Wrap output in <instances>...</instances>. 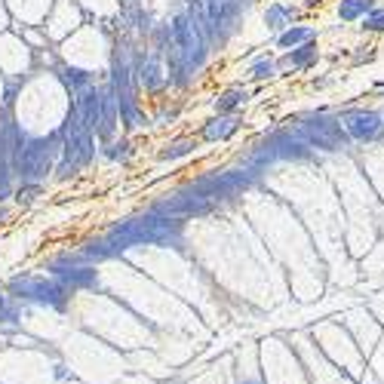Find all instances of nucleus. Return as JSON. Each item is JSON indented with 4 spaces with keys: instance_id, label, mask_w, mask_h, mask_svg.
<instances>
[{
    "instance_id": "1",
    "label": "nucleus",
    "mask_w": 384,
    "mask_h": 384,
    "mask_svg": "<svg viewBox=\"0 0 384 384\" xmlns=\"http://www.w3.org/2000/svg\"><path fill=\"white\" fill-rule=\"evenodd\" d=\"M182 231H184V218L167 215L160 209H151L145 215L127 218V222H117L108 228V237L117 240L123 249L132 246H178L182 243Z\"/></svg>"
},
{
    "instance_id": "2",
    "label": "nucleus",
    "mask_w": 384,
    "mask_h": 384,
    "mask_svg": "<svg viewBox=\"0 0 384 384\" xmlns=\"http://www.w3.org/2000/svg\"><path fill=\"white\" fill-rule=\"evenodd\" d=\"M169 34H172V46L175 52L188 62L191 71H200L206 65V56H209V37L203 31V25L197 22V16L191 10H178L175 16L169 19Z\"/></svg>"
},
{
    "instance_id": "3",
    "label": "nucleus",
    "mask_w": 384,
    "mask_h": 384,
    "mask_svg": "<svg viewBox=\"0 0 384 384\" xmlns=\"http://www.w3.org/2000/svg\"><path fill=\"white\" fill-rule=\"evenodd\" d=\"M10 292L19 301H34V304H43V308H52V310H65L71 301V289L58 277H34V274L12 277Z\"/></svg>"
},
{
    "instance_id": "4",
    "label": "nucleus",
    "mask_w": 384,
    "mask_h": 384,
    "mask_svg": "<svg viewBox=\"0 0 384 384\" xmlns=\"http://www.w3.org/2000/svg\"><path fill=\"white\" fill-rule=\"evenodd\" d=\"M62 160L74 163V167L86 169L92 160H96V132L83 123L81 111H77V105H71L68 117H65L62 123Z\"/></svg>"
},
{
    "instance_id": "5",
    "label": "nucleus",
    "mask_w": 384,
    "mask_h": 384,
    "mask_svg": "<svg viewBox=\"0 0 384 384\" xmlns=\"http://www.w3.org/2000/svg\"><path fill=\"white\" fill-rule=\"evenodd\" d=\"M308 157H310V145L301 138V132L280 129V132H274V136H268L253 154H249V167L264 169L274 160H308Z\"/></svg>"
},
{
    "instance_id": "6",
    "label": "nucleus",
    "mask_w": 384,
    "mask_h": 384,
    "mask_svg": "<svg viewBox=\"0 0 384 384\" xmlns=\"http://www.w3.org/2000/svg\"><path fill=\"white\" fill-rule=\"evenodd\" d=\"M299 132L310 148H323V151L348 148V129H344L341 120H335V117H326V114L308 117V120H301Z\"/></svg>"
},
{
    "instance_id": "7",
    "label": "nucleus",
    "mask_w": 384,
    "mask_h": 384,
    "mask_svg": "<svg viewBox=\"0 0 384 384\" xmlns=\"http://www.w3.org/2000/svg\"><path fill=\"white\" fill-rule=\"evenodd\" d=\"M215 206H218L215 200H209V197H203V194H197V191L184 188V191H178V194H172L169 200L157 203L154 209H160V213H167V215H175V218H194V215L213 213Z\"/></svg>"
},
{
    "instance_id": "8",
    "label": "nucleus",
    "mask_w": 384,
    "mask_h": 384,
    "mask_svg": "<svg viewBox=\"0 0 384 384\" xmlns=\"http://www.w3.org/2000/svg\"><path fill=\"white\" fill-rule=\"evenodd\" d=\"M136 81H138V89H145L148 96H157L169 86V71L163 65V56L160 52H151V56L138 58L136 62Z\"/></svg>"
},
{
    "instance_id": "9",
    "label": "nucleus",
    "mask_w": 384,
    "mask_h": 384,
    "mask_svg": "<svg viewBox=\"0 0 384 384\" xmlns=\"http://www.w3.org/2000/svg\"><path fill=\"white\" fill-rule=\"evenodd\" d=\"M74 105H77V111H81L83 123L98 136V129H102V117H105V89H98L96 83L86 86L83 92H77Z\"/></svg>"
},
{
    "instance_id": "10",
    "label": "nucleus",
    "mask_w": 384,
    "mask_h": 384,
    "mask_svg": "<svg viewBox=\"0 0 384 384\" xmlns=\"http://www.w3.org/2000/svg\"><path fill=\"white\" fill-rule=\"evenodd\" d=\"M339 120L344 123L348 136L350 138H360V142L375 138L381 132V117L375 114V111H348V114H341Z\"/></svg>"
},
{
    "instance_id": "11",
    "label": "nucleus",
    "mask_w": 384,
    "mask_h": 384,
    "mask_svg": "<svg viewBox=\"0 0 384 384\" xmlns=\"http://www.w3.org/2000/svg\"><path fill=\"white\" fill-rule=\"evenodd\" d=\"M237 129H240V117L237 114H215L213 120L203 123L200 138L203 142H224V138H231Z\"/></svg>"
},
{
    "instance_id": "12",
    "label": "nucleus",
    "mask_w": 384,
    "mask_h": 384,
    "mask_svg": "<svg viewBox=\"0 0 384 384\" xmlns=\"http://www.w3.org/2000/svg\"><path fill=\"white\" fill-rule=\"evenodd\" d=\"M81 253H83L86 262H108V258H117L120 253H127V249L105 234V237H92V240H86L81 246Z\"/></svg>"
},
{
    "instance_id": "13",
    "label": "nucleus",
    "mask_w": 384,
    "mask_h": 384,
    "mask_svg": "<svg viewBox=\"0 0 384 384\" xmlns=\"http://www.w3.org/2000/svg\"><path fill=\"white\" fill-rule=\"evenodd\" d=\"M56 277L71 289V292H74V289H89V286H96L98 283V274H96L92 264H74V268L58 270Z\"/></svg>"
},
{
    "instance_id": "14",
    "label": "nucleus",
    "mask_w": 384,
    "mask_h": 384,
    "mask_svg": "<svg viewBox=\"0 0 384 384\" xmlns=\"http://www.w3.org/2000/svg\"><path fill=\"white\" fill-rule=\"evenodd\" d=\"M249 92L243 89V86H231V89L218 92L215 96V114H237V111L246 105Z\"/></svg>"
},
{
    "instance_id": "15",
    "label": "nucleus",
    "mask_w": 384,
    "mask_h": 384,
    "mask_svg": "<svg viewBox=\"0 0 384 384\" xmlns=\"http://www.w3.org/2000/svg\"><path fill=\"white\" fill-rule=\"evenodd\" d=\"M117 108H120V123L127 132H136V129H145V114L138 108V98H117Z\"/></svg>"
},
{
    "instance_id": "16",
    "label": "nucleus",
    "mask_w": 384,
    "mask_h": 384,
    "mask_svg": "<svg viewBox=\"0 0 384 384\" xmlns=\"http://www.w3.org/2000/svg\"><path fill=\"white\" fill-rule=\"evenodd\" d=\"M317 58V43L314 41H308V43H301V46H295L292 52H286V56L280 58V68L283 71H292V68H304V65H310Z\"/></svg>"
},
{
    "instance_id": "17",
    "label": "nucleus",
    "mask_w": 384,
    "mask_h": 384,
    "mask_svg": "<svg viewBox=\"0 0 384 384\" xmlns=\"http://www.w3.org/2000/svg\"><path fill=\"white\" fill-rule=\"evenodd\" d=\"M194 151H197V138H175V142H167L157 151V160L172 163V160H182V157L194 154Z\"/></svg>"
},
{
    "instance_id": "18",
    "label": "nucleus",
    "mask_w": 384,
    "mask_h": 384,
    "mask_svg": "<svg viewBox=\"0 0 384 384\" xmlns=\"http://www.w3.org/2000/svg\"><path fill=\"white\" fill-rule=\"evenodd\" d=\"M58 81L68 86L74 96H77V92H83L86 86H92V77L86 74L83 68H74V65H58Z\"/></svg>"
},
{
    "instance_id": "19",
    "label": "nucleus",
    "mask_w": 384,
    "mask_h": 384,
    "mask_svg": "<svg viewBox=\"0 0 384 384\" xmlns=\"http://www.w3.org/2000/svg\"><path fill=\"white\" fill-rule=\"evenodd\" d=\"M292 16H295L292 6H286V3H274V6H268V12H264V25H268L270 31L292 28Z\"/></svg>"
},
{
    "instance_id": "20",
    "label": "nucleus",
    "mask_w": 384,
    "mask_h": 384,
    "mask_svg": "<svg viewBox=\"0 0 384 384\" xmlns=\"http://www.w3.org/2000/svg\"><path fill=\"white\" fill-rule=\"evenodd\" d=\"M102 157L111 163H127L132 157V142L129 138H111V142H102Z\"/></svg>"
},
{
    "instance_id": "21",
    "label": "nucleus",
    "mask_w": 384,
    "mask_h": 384,
    "mask_svg": "<svg viewBox=\"0 0 384 384\" xmlns=\"http://www.w3.org/2000/svg\"><path fill=\"white\" fill-rule=\"evenodd\" d=\"M308 41H314V31L310 28H286L277 37V46H280V50H295V46H301Z\"/></svg>"
},
{
    "instance_id": "22",
    "label": "nucleus",
    "mask_w": 384,
    "mask_h": 384,
    "mask_svg": "<svg viewBox=\"0 0 384 384\" xmlns=\"http://www.w3.org/2000/svg\"><path fill=\"white\" fill-rule=\"evenodd\" d=\"M372 3H375V0H341L339 16L344 19V22H354V19L366 16V12L372 10Z\"/></svg>"
},
{
    "instance_id": "23",
    "label": "nucleus",
    "mask_w": 384,
    "mask_h": 384,
    "mask_svg": "<svg viewBox=\"0 0 384 384\" xmlns=\"http://www.w3.org/2000/svg\"><path fill=\"white\" fill-rule=\"evenodd\" d=\"M274 71H277V65L270 58H258L253 68H249V77L253 81H268V77H274Z\"/></svg>"
},
{
    "instance_id": "24",
    "label": "nucleus",
    "mask_w": 384,
    "mask_h": 384,
    "mask_svg": "<svg viewBox=\"0 0 384 384\" xmlns=\"http://www.w3.org/2000/svg\"><path fill=\"white\" fill-rule=\"evenodd\" d=\"M41 194V184H34V182H22V188H16V203L19 206H28L34 197Z\"/></svg>"
},
{
    "instance_id": "25",
    "label": "nucleus",
    "mask_w": 384,
    "mask_h": 384,
    "mask_svg": "<svg viewBox=\"0 0 384 384\" xmlns=\"http://www.w3.org/2000/svg\"><path fill=\"white\" fill-rule=\"evenodd\" d=\"M0 320H16V308L10 304V295L0 292Z\"/></svg>"
},
{
    "instance_id": "26",
    "label": "nucleus",
    "mask_w": 384,
    "mask_h": 384,
    "mask_svg": "<svg viewBox=\"0 0 384 384\" xmlns=\"http://www.w3.org/2000/svg\"><path fill=\"white\" fill-rule=\"evenodd\" d=\"M366 28L369 31H384V10H375L366 16Z\"/></svg>"
},
{
    "instance_id": "27",
    "label": "nucleus",
    "mask_w": 384,
    "mask_h": 384,
    "mask_svg": "<svg viewBox=\"0 0 384 384\" xmlns=\"http://www.w3.org/2000/svg\"><path fill=\"white\" fill-rule=\"evenodd\" d=\"M3 215H6V209H0V218H3Z\"/></svg>"
},
{
    "instance_id": "28",
    "label": "nucleus",
    "mask_w": 384,
    "mask_h": 384,
    "mask_svg": "<svg viewBox=\"0 0 384 384\" xmlns=\"http://www.w3.org/2000/svg\"><path fill=\"white\" fill-rule=\"evenodd\" d=\"M246 384H262V381H246Z\"/></svg>"
}]
</instances>
